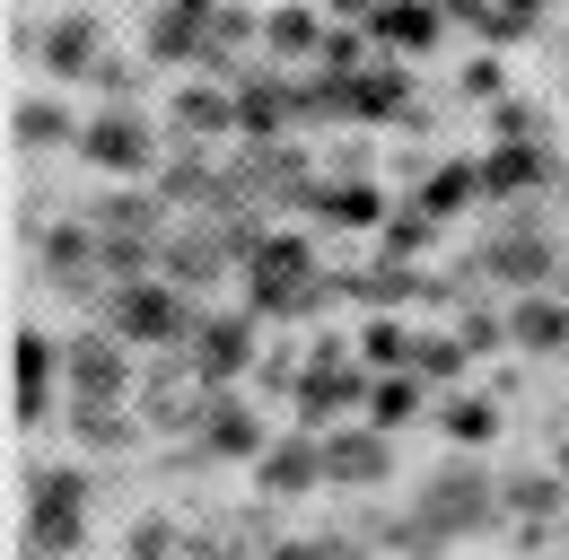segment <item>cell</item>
Instances as JSON below:
<instances>
[{"instance_id":"obj_9","label":"cell","mask_w":569,"mask_h":560,"mask_svg":"<svg viewBox=\"0 0 569 560\" xmlns=\"http://www.w3.org/2000/svg\"><path fill=\"white\" fill-rule=\"evenodd\" d=\"M44 377H53V342L18 333V412L27 420H44Z\"/></svg>"},{"instance_id":"obj_8","label":"cell","mask_w":569,"mask_h":560,"mask_svg":"<svg viewBox=\"0 0 569 560\" xmlns=\"http://www.w3.org/2000/svg\"><path fill=\"white\" fill-rule=\"evenodd\" d=\"M246 342H254L246 324H202V333H193V368H202V377H237V368H246Z\"/></svg>"},{"instance_id":"obj_7","label":"cell","mask_w":569,"mask_h":560,"mask_svg":"<svg viewBox=\"0 0 569 560\" xmlns=\"http://www.w3.org/2000/svg\"><path fill=\"white\" fill-rule=\"evenodd\" d=\"M44 62L62 70V79H106V53H97V27H88V18H71V27L44 36Z\"/></svg>"},{"instance_id":"obj_13","label":"cell","mask_w":569,"mask_h":560,"mask_svg":"<svg viewBox=\"0 0 569 560\" xmlns=\"http://www.w3.org/2000/svg\"><path fill=\"white\" fill-rule=\"evenodd\" d=\"M79 438H88V447H123L132 429H123V412H114V403H79Z\"/></svg>"},{"instance_id":"obj_16","label":"cell","mask_w":569,"mask_h":560,"mask_svg":"<svg viewBox=\"0 0 569 560\" xmlns=\"http://www.w3.org/2000/svg\"><path fill=\"white\" fill-rule=\"evenodd\" d=\"M18 140H36V149L62 140V114H53V106H18Z\"/></svg>"},{"instance_id":"obj_18","label":"cell","mask_w":569,"mask_h":560,"mask_svg":"<svg viewBox=\"0 0 569 560\" xmlns=\"http://www.w3.org/2000/svg\"><path fill=\"white\" fill-rule=\"evenodd\" d=\"M281 560H333V552H316V543H289V552Z\"/></svg>"},{"instance_id":"obj_3","label":"cell","mask_w":569,"mask_h":560,"mask_svg":"<svg viewBox=\"0 0 569 560\" xmlns=\"http://www.w3.org/2000/svg\"><path fill=\"white\" fill-rule=\"evenodd\" d=\"M27 526H36V552H71L79 526H88V490H79V473H44Z\"/></svg>"},{"instance_id":"obj_12","label":"cell","mask_w":569,"mask_h":560,"mask_svg":"<svg viewBox=\"0 0 569 560\" xmlns=\"http://www.w3.org/2000/svg\"><path fill=\"white\" fill-rule=\"evenodd\" d=\"M316 473H325V447H281V456L263 464V482H272V490H307Z\"/></svg>"},{"instance_id":"obj_5","label":"cell","mask_w":569,"mask_h":560,"mask_svg":"<svg viewBox=\"0 0 569 560\" xmlns=\"http://www.w3.org/2000/svg\"><path fill=\"white\" fill-rule=\"evenodd\" d=\"M71 386H79V403H114V394H123V342H79L71 350Z\"/></svg>"},{"instance_id":"obj_14","label":"cell","mask_w":569,"mask_h":560,"mask_svg":"<svg viewBox=\"0 0 569 560\" xmlns=\"http://www.w3.org/2000/svg\"><path fill=\"white\" fill-rule=\"evenodd\" d=\"M211 420H219V429H211V447H219V456L254 447V420H237V403H211Z\"/></svg>"},{"instance_id":"obj_2","label":"cell","mask_w":569,"mask_h":560,"mask_svg":"<svg viewBox=\"0 0 569 560\" xmlns=\"http://www.w3.org/2000/svg\"><path fill=\"white\" fill-rule=\"evenodd\" d=\"M482 517H491V482H482L473 464H447V473L429 482V499H421L412 543H429V534H465V526H482Z\"/></svg>"},{"instance_id":"obj_6","label":"cell","mask_w":569,"mask_h":560,"mask_svg":"<svg viewBox=\"0 0 569 560\" xmlns=\"http://www.w3.org/2000/svg\"><path fill=\"white\" fill-rule=\"evenodd\" d=\"M88 158L132 176V167H149V132L132 123V114H97V123H88Z\"/></svg>"},{"instance_id":"obj_17","label":"cell","mask_w":569,"mask_h":560,"mask_svg":"<svg viewBox=\"0 0 569 560\" xmlns=\"http://www.w3.org/2000/svg\"><path fill=\"white\" fill-rule=\"evenodd\" d=\"M447 429L456 438H491L499 420H491V403H447Z\"/></svg>"},{"instance_id":"obj_10","label":"cell","mask_w":569,"mask_h":560,"mask_svg":"<svg viewBox=\"0 0 569 560\" xmlns=\"http://www.w3.org/2000/svg\"><path fill=\"white\" fill-rule=\"evenodd\" d=\"M491 272H508V280L535 289V280L552 272V246H543V237H499V246H491Z\"/></svg>"},{"instance_id":"obj_15","label":"cell","mask_w":569,"mask_h":560,"mask_svg":"<svg viewBox=\"0 0 569 560\" xmlns=\"http://www.w3.org/2000/svg\"><path fill=\"white\" fill-rule=\"evenodd\" d=\"M473 18H482L491 36H508V27H535V0H482Z\"/></svg>"},{"instance_id":"obj_11","label":"cell","mask_w":569,"mask_h":560,"mask_svg":"<svg viewBox=\"0 0 569 560\" xmlns=\"http://www.w3.org/2000/svg\"><path fill=\"white\" fill-rule=\"evenodd\" d=\"M517 342L561 350L569 342V307H561V298H526V307H517Z\"/></svg>"},{"instance_id":"obj_4","label":"cell","mask_w":569,"mask_h":560,"mask_svg":"<svg viewBox=\"0 0 569 560\" xmlns=\"http://www.w3.org/2000/svg\"><path fill=\"white\" fill-rule=\"evenodd\" d=\"M386 473V429H342L325 438V482H377Z\"/></svg>"},{"instance_id":"obj_1","label":"cell","mask_w":569,"mask_h":560,"mask_svg":"<svg viewBox=\"0 0 569 560\" xmlns=\"http://www.w3.org/2000/svg\"><path fill=\"white\" fill-rule=\"evenodd\" d=\"M106 324H114V342H184V298H176V280H114Z\"/></svg>"}]
</instances>
